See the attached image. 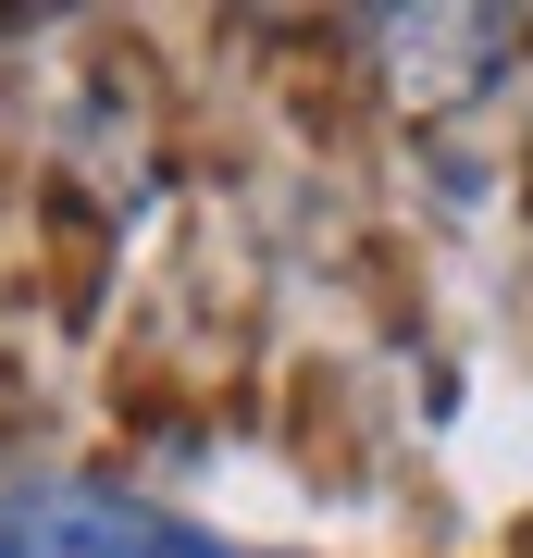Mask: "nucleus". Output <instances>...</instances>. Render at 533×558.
Instances as JSON below:
<instances>
[{
  "mask_svg": "<svg viewBox=\"0 0 533 558\" xmlns=\"http://www.w3.org/2000/svg\"><path fill=\"white\" fill-rule=\"evenodd\" d=\"M521 25L509 13H385L373 25V62H385V100L397 112H459L509 75Z\"/></svg>",
  "mask_w": 533,
  "mask_h": 558,
  "instance_id": "f03ea898",
  "label": "nucleus"
},
{
  "mask_svg": "<svg viewBox=\"0 0 533 558\" xmlns=\"http://www.w3.org/2000/svg\"><path fill=\"white\" fill-rule=\"evenodd\" d=\"M0 558H237V546H211L149 497H112V484H25V497H0Z\"/></svg>",
  "mask_w": 533,
  "mask_h": 558,
  "instance_id": "f257e3e1",
  "label": "nucleus"
}]
</instances>
